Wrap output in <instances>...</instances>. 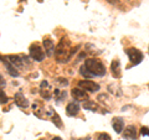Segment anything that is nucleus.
Wrapping results in <instances>:
<instances>
[{"instance_id":"21","label":"nucleus","mask_w":149,"mask_h":140,"mask_svg":"<svg viewBox=\"0 0 149 140\" xmlns=\"http://www.w3.org/2000/svg\"><path fill=\"white\" fill-rule=\"evenodd\" d=\"M80 73H81L82 76L85 77V78H92V76L90 74V72L87 71V69H86V67L83 66V64H82V66H81V68H80Z\"/></svg>"},{"instance_id":"22","label":"nucleus","mask_w":149,"mask_h":140,"mask_svg":"<svg viewBox=\"0 0 149 140\" xmlns=\"http://www.w3.org/2000/svg\"><path fill=\"white\" fill-rule=\"evenodd\" d=\"M97 140H112V139L107 133H101V134H98V137H97Z\"/></svg>"},{"instance_id":"20","label":"nucleus","mask_w":149,"mask_h":140,"mask_svg":"<svg viewBox=\"0 0 149 140\" xmlns=\"http://www.w3.org/2000/svg\"><path fill=\"white\" fill-rule=\"evenodd\" d=\"M8 100H9L8 96L5 94V92H4L1 88H0V104H6Z\"/></svg>"},{"instance_id":"11","label":"nucleus","mask_w":149,"mask_h":140,"mask_svg":"<svg viewBox=\"0 0 149 140\" xmlns=\"http://www.w3.org/2000/svg\"><path fill=\"white\" fill-rule=\"evenodd\" d=\"M14 100H15V104L20 108H27L29 107V100L26 99L22 93H16L15 97H14Z\"/></svg>"},{"instance_id":"5","label":"nucleus","mask_w":149,"mask_h":140,"mask_svg":"<svg viewBox=\"0 0 149 140\" xmlns=\"http://www.w3.org/2000/svg\"><path fill=\"white\" fill-rule=\"evenodd\" d=\"M78 87L82 88L83 91H88V92H97L100 91V85H97L93 81H88V79H85V81H80L78 82Z\"/></svg>"},{"instance_id":"3","label":"nucleus","mask_w":149,"mask_h":140,"mask_svg":"<svg viewBox=\"0 0 149 140\" xmlns=\"http://www.w3.org/2000/svg\"><path fill=\"white\" fill-rule=\"evenodd\" d=\"M45 52L44 50L40 47L37 44H32L30 46V57L36 62H41L45 58Z\"/></svg>"},{"instance_id":"26","label":"nucleus","mask_w":149,"mask_h":140,"mask_svg":"<svg viewBox=\"0 0 149 140\" xmlns=\"http://www.w3.org/2000/svg\"><path fill=\"white\" fill-rule=\"evenodd\" d=\"M51 140H62L61 138H60V137H55V138H52V139H51Z\"/></svg>"},{"instance_id":"23","label":"nucleus","mask_w":149,"mask_h":140,"mask_svg":"<svg viewBox=\"0 0 149 140\" xmlns=\"http://www.w3.org/2000/svg\"><path fill=\"white\" fill-rule=\"evenodd\" d=\"M141 134L143 137H148L149 135V128L148 127H142L141 128Z\"/></svg>"},{"instance_id":"25","label":"nucleus","mask_w":149,"mask_h":140,"mask_svg":"<svg viewBox=\"0 0 149 140\" xmlns=\"http://www.w3.org/2000/svg\"><path fill=\"white\" fill-rule=\"evenodd\" d=\"M107 98H108L107 94H100L98 96V99H107Z\"/></svg>"},{"instance_id":"15","label":"nucleus","mask_w":149,"mask_h":140,"mask_svg":"<svg viewBox=\"0 0 149 140\" xmlns=\"http://www.w3.org/2000/svg\"><path fill=\"white\" fill-rule=\"evenodd\" d=\"M111 71H112V74L113 77L116 78H119L120 77V62L118 60H114L113 62L111 64Z\"/></svg>"},{"instance_id":"2","label":"nucleus","mask_w":149,"mask_h":140,"mask_svg":"<svg viewBox=\"0 0 149 140\" xmlns=\"http://www.w3.org/2000/svg\"><path fill=\"white\" fill-rule=\"evenodd\" d=\"M68 51H70L68 41L62 39L55 49V56L57 58V62H68V57H67Z\"/></svg>"},{"instance_id":"24","label":"nucleus","mask_w":149,"mask_h":140,"mask_svg":"<svg viewBox=\"0 0 149 140\" xmlns=\"http://www.w3.org/2000/svg\"><path fill=\"white\" fill-rule=\"evenodd\" d=\"M5 86V79H4V77L0 74V87H4Z\"/></svg>"},{"instance_id":"8","label":"nucleus","mask_w":149,"mask_h":140,"mask_svg":"<svg viewBox=\"0 0 149 140\" xmlns=\"http://www.w3.org/2000/svg\"><path fill=\"white\" fill-rule=\"evenodd\" d=\"M40 94L44 99L49 100L51 99L52 97V92H51V87H50V83L47 81H42L41 82V86H40Z\"/></svg>"},{"instance_id":"6","label":"nucleus","mask_w":149,"mask_h":140,"mask_svg":"<svg viewBox=\"0 0 149 140\" xmlns=\"http://www.w3.org/2000/svg\"><path fill=\"white\" fill-rule=\"evenodd\" d=\"M0 60H1V62H3V64L5 66V68H6V71H8V73L10 74L11 77H19V71H17V68L14 66V64L9 61V60L6 58V57H3V56H0Z\"/></svg>"},{"instance_id":"19","label":"nucleus","mask_w":149,"mask_h":140,"mask_svg":"<svg viewBox=\"0 0 149 140\" xmlns=\"http://www.w3.org/2000/svg\"><path fill=\"white\" fill-rule=\"evenodd\" d=\"M52 122H54V124L56 125V127H58V128H61V127H62L61 118L58 116L57 113H54V114H52Z\"/></svg>"},{"instance_id":"16","label":"nucleus","mask_w":149,"mask_h":140,"mask_svg":"<svg viewBox=\"0 0 149 140\" xmlns=\"http://www.w3.org/2000/svg\"><path fill=\"white\" fill-rule=\"evenodd\" d=\"M54 94H55V98L57 99V102H62L63 99H66V97H67L66 91H61V89H58V88H56L54 91Z\"/></svg>"},{"instance_id":"1","label":"nucleus","mask_w":149,"mask_h":140,"mask_svg":"<svg viewBox=\"0 0 149 140\" xmlns=\"http://www.w3.org/2000/svg\"><path fill=\"white\" fill-rule=\"evenodd\" d=\"M83 66L86 67V69L90 72L92 77H102L106 74V67L100 60L90 58V60H87V61H85Z\"/></svg>"},{"instance_id":"9","label":"nucleus","mask_w":149,"mask_h":140,"mask_svg":"<svg viewBox=\"0 0 149 140\" xmlns=\"http://www.w3.org/2000/svg\"><path fill=\"white\" fill-rule=\"evenodd\" d=\"M71 96L74 98V100H78V102L88 100V94L83 89H81V88H73L71 91Z\"/></svg>"},{"instance_id":"14","label":"nucleus","mask_w":149,"mask_h":140,"mask_svg":"<svg viewBox=\"0 0 149 140\" xmlns=\"http://www.w3.org/2000/svg\"><path fill=\"white\" fill-rule=\"evenodd\" d=\"M112 127H113V129L116 130V133L117 134H120L123 130V127H124V122L122 118H114L113 120H112Z\"/></svg>"},{"instance_id":"4","label":"nucleus","mask_w":149,"mask_h":140,"mask_svg":"<svg viewBox=\"0 0 149 140\" xmlns=\"http://www.w3.org/2000/svg\"><path fill=\"white\" fill-rule=\"evenodd\" d=\"M125 52H127L128 57H129V61L132 62L134 66H137V64H139V63L143 61V53L139 50L132 47V49H127Z\"/></svg>"},{"instance_id":"18","label":"nucleus","mask_w":149,"mask_h":140,"mask_svg":"<svg viewBox=\"0 0 149 140\" xmlns=\"http://www.w3.org/2000/svg\"><path fill=\"white\" fill-rule=\"evenodd\" d=\"M55 85H56V86H58V87L65 88V87H67V86H68V81H67L66 78L58 77V78H56V79H55Z\"/></svg>"},{"instance_id":"27","label":"nucleus","mask_w":149,"mask_h":140,"mask_svg":"<svg viewBox=\"0 0 149 140\" xmlns=\"http://www.w3.org/2000/svg\"><path fill=\"white\" fill-rule=\"evenodd\" d=\"M41 140H42V139H41Z\"/></svg>"},{"instance_id":"10","label":"nucleus","mask_w":149,"mask_h":140,"mask_svg":"<svg viewBox=\"0 0 149 140\" xmlns=\"http://www.w3.org/2000/svg\"><path fill=\"white\" fill-rule=\"evenodd\" d=\"M123 138L127 139V140H137V129H136V127H134V125H128V127L124 129Z\"/></svg>"},{"instance_id":"7","label":"nucleus","mask_w":149,"mask_h":140,"mask_svg":"<svg viewBox=\"0 0 149 140\" xmlns=\"http://www.w3.org/2000/svg\"><path fill=\"white\" fill-rule=\"evenodd\" d=\"M6 58L10 61L16 68H24L25 67V58L24 56H19V55H8Z\"/></svg>"},{"instance_id":"17","label":"nucleus","mask_w":149,"mask_h":140,"mask_svg":"<svg viewBox=\"0 0 149 140\" xmlns=\"http://www.w3.org/2000/svg\"><path fill=\"white\" fill-rule=\"evenodd\" d=\"M83 108L87 109V110H92V112H96L98 109V105H97L95 102H91V100H87L83 103Z\"/></svg>"},{"instance_id":"12","label":"nucleus","mask_w":149,"mask_h":140,"mask_svg":"<svg viewBox=\"0 0 149 140\" xmlns=\"http://www.w3.org/2000/svg\"><path fill=\"white\" fill-rule=\"evenodd\" d=\"M42 44H44V50H45L46 56L51 57V56L54 55V52H55V45H54V41H51L50 39H44Z\"/></svg>"},{"instance_id":"13","label":"nucleus","mask_w":149,"mask_h":140,"mask_svg":"<svg viewBox=\"0 0 149 140\" xmlns=\"http://www.w3.org/2000/svg\"><path fill=\"white\" fill-rule=\"evenodd\" d=\"M66 113L68 116H76L80 113V105H78V103H74V102L68 103L66 107Z\"/></svg>"}]
</instances>
